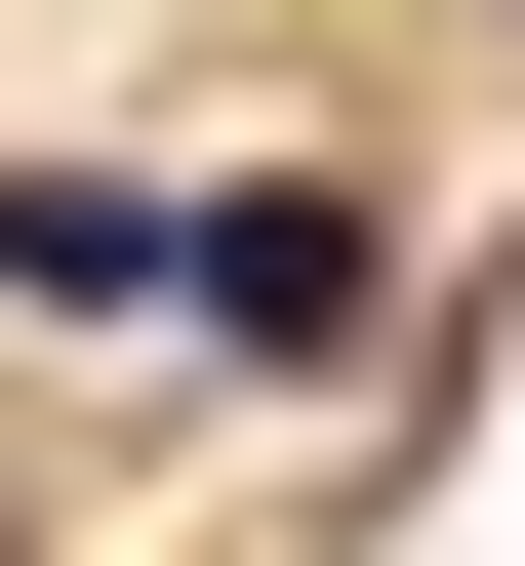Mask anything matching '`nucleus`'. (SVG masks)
<instances>
[{"label":"nucleus","mask_w":525,"mask_h":566,"mask_svg":"<svg viewBox=\"0 0 525 566\" xmlns=\"http://www.w3.org/2000/svg\"><path fill=\"white\" fill-rule=\"evenodd\" d=\"M202 324H243V365H364V324H405L364 163H202Z\"/></svg>","instance_id":"nucleus-1"},{"label":"nucleus","mask_w":525,"mask_h":566,"mask_svg":"<svg viewBox=\"0 0 525 566\" xmlns=\"http://www.w3.org/2000/svg\"><path fill=\"white\" fill-rule=\"evenodd\" d=\"M0 283L41 324H202V163H0Z\"/></svg>","instance_id":"nucleus-2"}]
</instances>
